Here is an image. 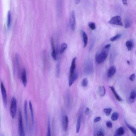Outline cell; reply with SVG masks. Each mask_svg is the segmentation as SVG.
<instances>
[{"label":"cell","mask_w":136,"mask_h":136,"mask_svg":"<svg viewBox=\"0 0 136 136\" xmlns=\"http://www.w3.org/2000/svg\"><path fill=\"white\" fill-rule=\"evenodd\" d=\"M109 50V49L104 48L103 50L96 57V61L97 63L100 64L105 60L108 56Z\"/></svg>","instance_id":"cell-1"},{"label":"cell","mask_w":136,"mask_h":136,"mask_svg":"<svg viewBox=\"0 0 136 136\" xmlns=\"http://www.w3.org/2000/svg\"><path fill=\"white\" fill-rule=\"evenodd\" d=\"M17 112V101L15 98H12L10 108V113L11 117L14 119L16 116Z\"/></svg>","instance_id":"cell-2"},{"label":"cell","mask_w":136,"mask_h":136,"mask_svg":"<svg viewBox=\"0 0 136 136\" xmlns=\"http://www.w3.org/2000/svg\"><path fill=\"white\" fill-rule=\"evenodd\" d=\"M18 130L20 136H25L23 125L22 114L20 110L19 112Z\"/></svg>","instance_id":"cell-3"},{"label":"cell","mask_w":136,"mask_h":136,"mask_svg":"<svg viewBox=\"0 0 136 136\" xmlns=\"http://www.w3.org/2000/svg\"><path fill=\"white\" fill-rule=\"evenodd\" d=\"M0 86L4 105V107L6 108L7 106V93L5 87L2 82H1Z\"/></svg>","instance_id":"cell-4"},{"label":"cell","mask_w":136,"mask_h":136,"mask_svg":"<svg viewBox=\"0 0 136 136\" xmlns=\"http://www.w3.org/2000/svg\"><path fill=\"white\" fill-rule=\"evenodd\" d=\"M110 24L123 26V24L122 22L121 17L120 16H114L109 21Z\"/></svg>","instance_id":"cell-5"},{"label":"cell","mask_w":136,"mask_h":136,"mask_svg":"<svg viewBox=\"0 0 136 136\" xmlns=\"http://www.w3.org/2000/svg\"><path fill=\"white\" fill-rule=\"evenodd\" d=\"M70 24L72 29V30H74L76 25V17L75 12L74 10L72 11L70 14Z\"/></svg>","instance_id":"cell-6"},{"label":"cell","mask_w":136,"mask_h":136,"mask_svg":"<svg viewBox=\"0 0 136 136\" xmlns=\"http://www.w3.org/2000/svg\"><path fill=\"white\" fill-rule=\"evenodd\" d=\"M92 61L88 60L85 64L84 68L85 73L86 74H90L93 69V64Z\"/></svg>","instance_id":"cell-7"},{"label":"cell","mask_w":136,"mask_h":136,"mask_svg":"<svg viewBox=\"0 0 136 136\" xmlns=\"http://www.w3.org/2000/svg\"><path fill=\"white\" fill-rule=\"evenodd\" d=\"M28 102L26 100H25L24 102V117L25 120L26 126L27 130L28 128V117L27 110Z\"/></svg>","instance_id":"cell-8"},{"label":"cell","mask_w":136,"mask_h":136,"mask_svg":"<svg viewBox=\"0 0 136 136\" xmlns=\"http://www.w3.org/2000/svg\"><path fill=\"white\" fill-rule=\"evenodd\" d=\"M78 76V74L77 72H75L73 74L70 75L69 79V85L71 86L74 82L77 79Z\"/></svg>","instance_id":"cell-9"},{"label":"cell","mask_w":136,"mask_h":136,"mask_svg":"<svg viewBox=\"0 0 136 136\" xmlns=\"http://www.w3.org/2000/svg\"><path fill=\"white\" fill-rule=\"evenodd\" d=\"M68 124V118L66 116H64L62 119V125L63 129L65 131L67 130Z\"/></svg>","instance_id":"cell-10"},{"label":"cell","mask_w":136,"mask_h":136,"mask_svg":"<svg viewBox=\"0 0 136 136\" xmlns=\"http://www.w3.org/2000/svg\"><path fill=\"white\" fill-rule=\"evenodd\" d=\"M29 105L30 110L31 114V116L32 121V129L33 130L34 128V115L33 113V108L32 104L31 101H30L29 102Z\"/></svg>","instance_id":"cell-11"},{"label":"cell","mask_w":136,"mask_h":136,"mask_svg":"<svg viewBox=\"0 0 136 136\" xmlns=\"http://www.w3.org/2000/svg\"><path fill=\"white\" fill-rule=\"evenodd\" d=\"M21 79L24 87H26L27 84V79L26 72L25 69L23 70L21 76Z\"/></svg>","instance_id":"cell-12"},{"label":"cell","mask_w":136,"mask_h":136,"mask_svg":"<svg viewBox=\"0 0 136 136\" xmlns=\"http://www.w3.org/2000/svg\"><path fill=\"white\" fill-rule=\"evenodd\" d=\"M51 44L52 49V56L54 60H57L56 53L55 48L54 40L52 38L51 40Z\"/></svg>","instance_id":"cell-13"},{"label":"cell","mask_w":136,"mask_h":136,"mask_svg":"<svg viewBox=\"0 0 136 136\" xmlns=\"http://www.w3.org/2000/svg\"><path fill=\"white\" fill-rule=\"evenodd\" d=\"M116 68L114 66H110L108 72V77L109 78L112 77L116 73Z\"/></svg>","instance_id":"cell-14"},{"label":"cell","mask_w":136,"mask_h":136,"mask_svg":"<svg viewBox=\"0 0 136 136\" xmlns=\"http://www.w3.org/2000/svg\"><path fill=\"white\" fill-rule=\"evenodd\" d=\"M76 57H75L72 60L70 70V75L74 74L76 72Z\"/></svg>","instance_id":"cell-15"},{"label":"cell","mask_w":136,"mask_h":136,"mask_svg":"<svg viewBox=\"0 0 136 136\" xmlns=\"http://www.w3.org/2000/svg\"><path fill=\"white\" fill-rule=\"evenodd\" d=\"M82 116L80 114L78 117L76 123V133H78L79 132L80 126L81 123Z\"/></svg>","instance_id":"cell-16"},{"label":"cell","mask_w":136,"mask_h":136,"mask_svg":"<svg viewBox=\"0 0 136 136\" xmlns=\"http://www.w3.org/2000/svg\"><path fill=\"white\" fill-rule=\"evenodd\" d=\"M109 88L116 99L119 101L121 102L122 101V99L120 96L118 95L114 87L113 86H110Z\"/></svg>","instance_id":"cell-17"},{"label":"cell","mask_w":136,"mask_h":136,"mask_svg":"<svg viewBox=\"0 0 136 136\" xmlns=\"http://www.w3.org/2000/svg\"><path fill=\"white\" fill-rule=\"evenodd\" d=\"M98 93L101 96H104L106 94V91L104 87V86H100L98 89Z\"/></svg>","instance_id":"cell-18"},{"label":"cell","mask_w":136,"mask_h":136,"mask_svg":"<svg viewBox=\"0 0 136 136\" xmlns=\"http://www.w3.org/2000/svg\"><path fill=\"white\" fill-rule=\"evenodd\" d=\"M136 98V91L133 90L130 93L129 98V100L131 103H132L134 101Z\"/></svg>","instance_id":"cell-19"},{"label":"cell","mask_w":136,"mask_h":136,"mask_svg":"<svg viewBox=\"0 0 136 136\" xmlns=\"http://www.w3.org/2000/svg\"><path fill=\"white\" fill-rule=\"evenodd\" d=\"M125 132V130L124 127H120L116 130V135L115 136H122L124 134Z\"/></svg>","instance_id":"cell-20"},{"label":"cell","mask_w":136,"mask_h":136,"mask_svg":"<svg viewBox=\"0 0 136 136\" xmlns=\"http://www.w3.org/2000/svg\"><path fill=\"white\" fill-rule=\"evenodd\" d=\"M126 44L128 51H130L132 49L134 44L132 41L131 40L127 41L126 42Z\"/></svg>","instance_id":"cell-21"},{"label":"cell","mask_w":136,"mask_h":136,"mask_svg":"<svg viewBox=\"0 0 136 136\" xmlns=\"http://www.w3.org/2000/svg\"><path fill=\"white\" fill-rule=\"evenodd\" d=\"M82 36L84 43V48L86 47L88 44V38L86 33L84 31L82 32Z\"/></svg>","instance_id":"cell-22"},{"label":"cell","mask_w":136,"mask_h":136,"mask_svg":"<svg viewBox=\"0 0 136 136\" xmlns=\"http://www.w3.org/2000/svg\"><path fill=\"white\" fill-rule=\"evenodd\" d=\"M67 45L66 43L62 44L60 48L59 53L60 54L63 53L67 48Z\"/></svg>","instance_id":"cell-23"},{"label":"cell","mask_w":136,"mask_h":136,"mask_svg":"<svg viewBox=\"0 0 136 136\" xmlns=\"http://www.w3.org/2000/svg\"><path fill=\"white\" fill-rule=\"evenodd\" d=\"M125 124L128 127V128L134 135L136 136V129L135 128H134L133 126H131L129 124L126 120H125Z\"/></svg>","instance_id":"cell-24"},{"label":"cell","mask_w":136,"mask_h":136,"mask_svg":"<svg viewBox=\"0 0 136 136\" xmlns=\"http://www.w3.org/2000/svg\"><path fill=\"white\" fill-rule=\"evenodd\" d=\"M11 16L10 12H8V14L7 18V25L8 29H9L10 26L11 21Z\"/></svg>","instance_id":"cell-25"},{"label":"cell","mask_w":136,"mask_h":136,"mask_svg":"<svg viewBox=\"0 0 136 136\" xmlns=\"http://www.w3.org/2000/svg\"><path fill=\"white\" fill-rule=\"evenodd\" d=\"M60 74V66L59 62H58L56 66V77L59 78Z\"/></svg>","instance_id":"cell-26"},{"label":"cell","mask_w":136,"mask_h":136,"mask_svg":"<svg viewBox=\"0 0 136 136\" xmlns=\"http://www.w3.org/2000/svg\"><path fill=\"white\" fill-rule=\"evenodd\" d=\"M48 132L46 136H50L51 135V131L50 119L49 118H48Z\"/></svg>","instance_id":"cell-27"},{"label":"cell","mask_w":136,"mask_h":136,"mask_svg":"<svg viewBox=\"0 0 136 136\" xmlns=\"http://www.w3.org/2000/svg\"><path fill=\"white\" fill-rule=\"evenodd\" d=\"M118 118V114L117 112H114L111 117L112 120L113 121L116 120Z\"/></svg>","instance_id":"cell-28"},{"label":"cell","mask_w":136,"mask_h":136,"mask_svg":"<svg viewBox=\"0 0 136 136\" xmlns=\"http://www.w3.org/2000/svg\"><path fill=\"white\" fill-rule=\"evenodd\" d=\"M120 34H119L113 37H112L110 38V40L112 42H114L116 40L119 38H120L121 36Z\"/></svg>","instance_id":"cell-29"},{"label":"cell","mask_w":136,"mask_h":136,"mask_svg":"<svg viewBox=\"0 0 136 136\" xmlns=\"http://www.w3.org/2000/svg\"><path fill=\"white\" fill-rule=\"evenodd\" d=\"M88 84V80L86 78H84L83 79L82 82V85L84 87H86Z\"/></svg>","instance_id":"cell-30"},{"label":"cell","mask_w":136,"mask_h":136,"mask_svg":"<svg viewBox=\"0 0 136 136\" xmlns=\"http://www.w3.org/2000/svg\"><path fill=\"white\" fill-rule=\"evenodd\" d=\"M88 26L92 30H94L96 28V25L93 22H90L88 24Z\"/></svg>","instance_id":"cell-31"},{"label":"cell","mask_w":136,"mask_h":136,"mask_svg":"<svg viewBox=\"0 0 136 136\" xmlns=\"http://www.w3.org/2000/svg\"><path fill=\"white\" fill-rule=\"evenodd\" d=\"M112 109L111 108H106L104 110V111L106 115L108 116L112 112Z\"/></svg>","instance_id":"cell-32"},{"label":"cell","mask_w":136,"mask_h":136,"mask_svg":"<svg viewBox=\"0 0 136 136\" xmlns=\"http://www.w3.org/2000/svg\"><path fill=\"white\" fill-rule=\"evenodd\" d=\"M130 22L129 19H126L125 21V28H128L130 26Z\"/></svg>","instance_id":"cell-33"},{"label":"cell","mask_w":136,"mask_h":136,"mask_svg":"<svg viewBox=\"0 0 136 136\" xmlns=\"http://www.w3.org/2000/svg\"><path fill=\"white\" fill-rule=\"evenodd\" d=\"M96 134L97 136H104V132L103 130H100L97 132Z\"/></svg>","instance_id":"cell-34"},{"label":"cell","mask_w":136,"mask_h":136,"mask_svg":"<svg viewBox=\"0 0 136 136\" xmlns=\"http://www.w3.org/2000/svg\"><path fill=\"white\" fill-rule=\"evenodd\" d=\"M106 126L109 128H111L112 126V122L108 121L106 123Z\"/></svg>","instance_id":"cell-35"},{"label":"cell","mask_w":136,"mask_h":136,"mask_svg":"<svg viewBox=\"0 0 136 136\" xmlns=\"http://www.w3.org/2000/svg\"><path fill=\"white\" fill-rule=\"evenodd\" d=\"M135 78V74H132L130 76L129 79L131 82H133Z\"/></svg>","instance_id":"cell-36"},{"label":"cell","mask_w":136,"mask_h":136,"mask_svg":"<svg viewBox=\"0 0 136 136\" xmlns=\"http://www.w3.org/2000/svg\"><path fill=\"white\" fill-rule=\"evenodd\" d=\"M90 109L88 108H86V110H85V113L86 115H88L90 113Z\"/></svg>","instance_id":"cell-37"},{"label":"cell","mask_w":136,"mask_h":136,"mask_svg":"<svg viewBox=\"0 0 136 136\" xmlns=\"http://www.w3.org/2000/svg\"><path fill=\"white\" fill-rule=\"evenodd\" d=\"M100 117H97L95 118L94 121L95 122H96L100 121Z\"/></svg>","instance_id":"cell-38"},{"label":"cell","mask_w":136,"mask_h":136,"mask_svg":"<svg viewBox=\"0 0 136 136\" xmlns=\"http://www.w3.org/2000/svg\"><path fill=\"white\" fill-rule=\"evenodd\" d=\"M122 3L124 6H127L128 4L127 0H122Z\"/></svg>","instance_id":"cell-39"},{"label":"cell","mask_w":136,"mask_h":136,"mask_svg":"<svg viewBox=\"0 0 136 136\" xmlns=\"http://www.w3.org/2000/svg\"><path fill=\"white\" fill-rule=\"evenodd\" d=\"M110 46H111V44H107L105 46L104 48L106 49H109L110 47Z\"/></svg>","instance_id":"cell-40"},{"label":"cell","mask_w":136,"mask_h":136,"mask_svg":"<svg viewBox=\"0 0 136 136\" xmlns=\"http://www.w3.org/2000/svg\"><path fill=\"white\" fill-rule=\"evenodd\" d=\"M81 0H75V3L76 4H78Z\"/></svg>","instance_id":"cell-41"},{"label":"cell","mask_w":136,"mask_h":136,"mask_svg":"<svg viewBox=\"0 0 136 136\" xmlns=\"http://www.w3.org/2000/svg\"><path fill=\"white\" fill-rule=\"evenodd\" d=\"M127 62L128 65L130 64V62L129 60H127Z\"/></svg>","instance_id":"cell-42"}]
</instances>
